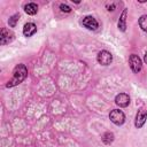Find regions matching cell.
<instances>
[{"label": "cell", "instance_id": "6da1fadb", "mask_svg": "<svg viewBox=\"0 0 147 147\" xmlns=\"http://www.w3.org/2000/svg\"><path fill=\"white\" fill-rule=\"evenodd\" d=\"M28 76V69L24 64H18L15 67L14 71H13V78L6 84L7 87H14L16 85H18L20 83H22Z\"/></svg>", "mask_w": 147, "mask_h": 147}, {"label": "cell", "instance_id": "7a4b0ae2", "mask_svg": "<svg viewBox=\"0 0 147 147\" xmlns=\"http://www.w3.org/2000/svg\"><path fill=\"white\" fill-rule=\"evenodd\" d=\"M109 118H110V121L115 125H122L125 122V115H124V113L122 110H118V109L111 110L110 114H109Z\"/></svg>", "mask_w": 147, "mask_h": 147}, {"label": "cell", "instance_id": "3957f363", "mask_svg": "<svg viewBox=\"0 0 147 147\" xmlns=\"http://www.w3.org/2000/svg\"><path fill=\"white\" fill-rule=\"evenodd\" d=\"M129 64H130V68L132 69L133 72L138 74L141 68H142V62H141V59L136 55V54H131L130 57H129Z\"/></svg>", "mask_w": 147, "mask_h": 147}, {"label": "cell", "instance_id": "277c9868", "mask_svg": "<svg viewBox=\"0 0 147 147\" xmlns=\"http://www.w3.org/2000/svg\"><path fill=\"white\" fill-rule=\"evenodd\" d=\"M98 62L101 64V65H108L111 63L113 61V55L111 53H109L108 51H101L99 52L98 54Z\"/></svg>", "mask_w": 147, "mask_h": 147}, {"label": "cell", "instance_id": "5b68a950", "mask_svg": "<svg viewBox=\"0 0 147 147\" xmlns=\"http://www.w3.org/2000/svg\"><path fill=\"white\" fill-rule=\"evenodd\" d=\"M14 33L13 31L6 29V28H2L1 29V33H0V45H6V44H9L13 39H14Z\"/></svg>", "mask_w": 147, "mask_h": 147}, {"label": "cell", "instance_id": "8992f818", "mask_svg": "<svg viewBox=\"0 0 147 147\" xmlns=\"http://www.w3.org/2000/svg\"><path fill=\"white\" fill-rule=\"evenodd\" d=\"M146 119H147V110H145V109L138 110L137 116H136V122H134L136 127L137 129L142 127L144 124H145V122H146Z\"/></svg>", "mask_w": 147, "mask_h": 147}, {"label": "cell", "instance_id": "52a82bcc", "mask_svg": "<svg viewBox=\"0 0 147 147\" xmlns=\"http://www.w3.org/2000/svg\"><path fill=\"white\" fill-rule=\"evenodd\" d=\"M82 23L88 30H96L99 28V23H98V21L93 16H86V17H84Z\"/></svg>", "mask_w": 147, "mask_h": 147}, {"label": "cell", "instance_id": "ba28073f", "mask_svg": "<svg viewBox=\"0 0 147 147\" xmlns=\"http://www.w3.org/2000/svg\"><path fill=\"white\" fill-rule=\"evenodd\" d=\"M115 103L119 107H127L130 105V96L126 93H119L115 98Z\"/></svg>", "mask_w": 147, "mask_h": 147}, {"label": "cell", "instance_id": "9c48e42d", "mask_svg": "<svg viewBox=\"0 0 147 147\" xmlns=\"http://www.w3.org/2000/svg\"><path fill=\"white\" fill-rule=\"evenodd\" d=\"M36 32H37V26H36L34 23L29 22V23H26V24L24 25V28H23V34H24L25 37H31V36H33Z\"/></svg>", "mask_w": 147, "mask_h": 147}, {"label": "cell", "instance_id": "30bf717a", "mask_svg": "<svg viewBox=\"0 0 147 147\" xmlns=\"http://www.w3.org/2000/svg\"><path fill=\"white\" fill-rule=\"evenodd\" d=\"M126 16H127V9L125 8L122 11V14L119 16V20H118V29L123 32L126 30Z\"/></svg>", "mask_w": 147, "mask_h": 147}, {"label": "cell", "instance_id": "8fae6325", "mask_svg": "<svg viewBox=\"0 0 147 147\" xmlns=\"http://www.w3.org/2000/svg\"><path fill=\"white\" fill-rule=\"evenodd\" d=\"M24 10L28 15H36L38 11V6L34 2H30V3H26L24 6Z\"/></svg>", "mask_w": 147, "mask_h": 147}, {"label": "cell", "instance_id": "7c38bea8", "mask_svg": "<svg viewBox=\"0 0 147 147\" xmlns=\"http://www.w3.org/2000/svg\"><path fill=\"white\" fill-rule=\"evenodd\" d=\"M114 139H115V136H114L113 132H106V133L102 136V141H103V144H106V145H110V144L114 141Z\"/></svg>", "mask_w": 147, "mask_h": 147}, {"label": "cell", "instance_id": "4fadbf2b", "mask_svg": "<svg viewBox=\"0 0 147 147\" xmlns=\"http://www.w3.org/2000/svg\"><path fill=\"white\" fill-rule=\"evenodd\" d=\"M139 26L141 28V30L147 32V15L140 16V18H139Z\"/></svg>", "mask_w": 147, "mask_h": 147}, {"label": "cell", "instance_id": "5bb4252c", "mask_svg": "<svg viewBox=\"0 0 147 147\" xmlns=\"http://www.w3.org/2000/svg\"><path fill=\"white\" fill-rule=\"evenodd\" d=\"M18 18H20V15H18V14H14L13 16H10V17H9V20H8L9 26H11V28L16 26V23H17Z\"/></svg>", "mask_w": 147, "mask_h": 147}, {"label": "cell", "instance_id": "9a60e30c", "mask_svg": "<svg viewBox=\"0 0 147 147\" xmlns=\"http://www.w3.org/2000/svg\"><path fill=\"white\" fill-rule=\"evenodd\" d=\"M60 9H61V11H63V13H70V11H71V8H70L68 5H64V3H61V5H60Z\"/></svg>", "mask_w": 147, "mask_h": 147}, {"label": "cell", "instance_id": "2e32d148", "mask_svg": "<svg viewBox=\"0 0 147 147\" xmlns=\"http://www.w3.org/2000/svg\"><path fill=\"white\" fill-rule=\"evenodd\" d=\"M144 62L147 64V53H146V54H145V56H144Z\"/></svg>", "mask_w": 147, "mask_h": 147}]
</instances>
